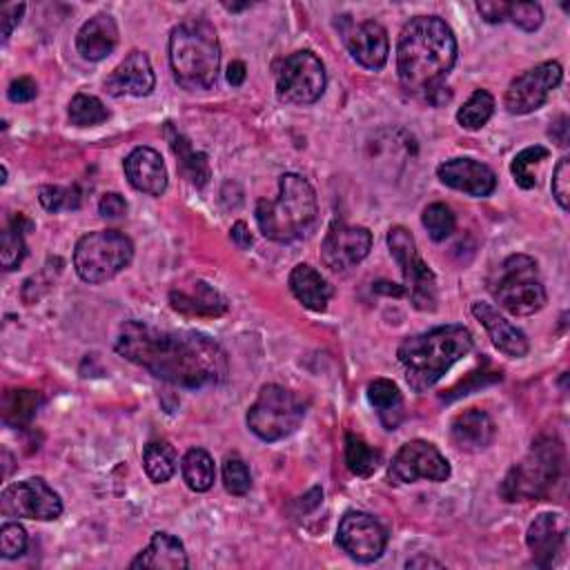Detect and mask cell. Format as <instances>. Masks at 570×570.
Here are the masks:
<instances>
[{
  "label": "cell",
  "mask_w": 570,
  "mask_h": 570,
  "mask_svg": "<svg viewBox=\"0 0 570 570\" xmlns=\"http://www.w3.org/2000/svg\"><path fill=\"white\" fill-rule=\"evenodd\" d=\"M246 76H248L246 63H243V61H232L230 68H228V83H230L232 87H239V85H243Z\"/></svg>",
  "instance_id": "obj_48"
},
{
  "label": "cell",
  "mask_w": 570,
  "mask_h": 570,
  "mask_svg": "<svg viewBox=\"0 0 570 570\" xmlns=\"http://www.w3.org/2000/svg\"><path fill=\"white\" fill-rule=\"evenodd\" d=\"M169 303L185 317H221L228 312V299L206 281L169 292Z\"/></svg>",
  "instance_id": "obj_23"
},
{
  "label": "cell",
  "mask_w": 570,
  "mask_h": 570,
  "mask_svg": "<svg viewBox=\"0 0 570 570\" xmlns=\"http://www.w3.org/2000/svg\"><path fill=\"white\" fill-rule=\"evenodd\" d=\"M367 402L388 431H397L402 426L406 417L404 395L391 379H374V382L367 386Z\"/></svg>",
  "instance_id": "obj_28"
},
{
  "label": "cell",
  "mask_w": 570,
  "mask_h": 570,
  "mask_svg": "<svg viewBox=\"0 0 570 570\" xmlns=\"http://www.w3.org/2000/svg\"><path fill=\"white\" fill-rule=\"evenodd\" d=\"M176 450L167 442H149L143 450V466L154 484H165L176 473Z\"/></svg>",
  "instance_id": "obj_32"
},
{
  "label": "cell",
  "mask_w": 570,
  "mask_h": 570,
  "mask_svg": "<svg viewBox=\"0 0 570 570\" xmlns=\"http://www.w3.org/2000/svg\"><path fill=\"white\" fill-rule=\"evenodd\" d=\"M319 217L314 187L299 174H283L279 178L277 199H261L257 204V224L266 239L277 243H292L312 232Z\"/></svg>",
  "instance_id": "obj_5"
},
{
  "label": "cell",
  "mask_w": 570,
  "mask_h": 570,
  "mask_svg": "<svg viewBox=\"0 0 570 570\" xmlns=\"http://www.w3.org/2000/svg\"><path fill=\"white\" fill-rule=\"evenodd\" d=\"M388 248L404 272V288L413 308L419 312L437 310V277L428 263L419 257L417 241L404 226H395L388 232Z\"/></svg>",
  "instance_id": "obj_10"
},
{
  "label": "cell",
  "mask_w": 570,
  "mask_h": 570,
  "mask_svg": "<svg viewBox=\"0 0 570 570\" xmlns=\"http://www.w3.org/2000/svg\"><path fill=\"white\" fill-rule=\"evenodd\" d=\"M224 484H226V490L237 495V497H243V495L250 493L252 475H250L248 466L239 457H228L226 459V464H224Z\"/></svg>",
  "instance_id": "obj_40"
},
{
  "label": "cell",
  "mask_w": 570,
  "mask_h": 570,
  "mask_svg": "<svg viewBox=\"0 0 570 570\" xmlns=\"http://www.w3.org/2000/svg\"><path fill=\"white\" fill-rule=\"evenodd\" d=\"M473 350V334L464 325H442L404 339L397 350L406 382L415 393H428L439 379Z\"/></svg>",
  "instance_id": "obj_3"
},
{
  "label": "cell",
  "mask_w": 570,
  "mask_h": 570,
  "mask_svg": "<svg viewBox=\"0 0 570 570\" xmlns=\"http://www.w3.org/2000/svg\"><path fill=\"white\" fill-rule=\"evenodd\" d=\"M250 8V3H243V6H232V3H226V10H230V12H241V10H248Z\"/></svg>",
  "instance_id": "obj_51"
},
{
  "label": "cell",
  "mask_w": 570,
  "mask_h": 570,
  "mask_svg": "<svg viewBox=\"0 0 570 570\" xmlns=\"http://www.w3.org/2000/svg\"><path fill=\"white\" fill-rule=\"evenodd\" d=\"M561 79H563V70L557 61H546L524 72L506 90V96H504L506 110L515 116L537 112L539 107H543L550 92L561 83Z\"/></svg>",
  "instance_id": "obj_15"
},
{
  "label": "cell",
  "mask_w": 570,
  "mask_h": 570,
  "mask_svg": "<svg viewBox=\"0 0 570 570\" xmlns=\"http://www.w3.org/2000/svg\"><path fill=\"white\" fill-rule=\"evenodd\" d=\"M25 12V6H6L0 10V28H3V43L10 41L14 28L21 23V17Z\"/></svg>",
  "instance_id": "obj_46"
},
{
  "label": "cell",
  "mask_w": 570,
  "mask_h": 570,
  "mask_svg": "<svg viewBox=\"0 0 570 570\" xmlns=\"http://www.w3.org/2000/svg\"><path fill=\"white\" fill-rule=\"evenodd\" d=\"M372 248V235L367 228L348 226L334 221L321 243V259L332 272H345L359 266Z\"/></svg>",
  "instance_id": "obj_16"
},
{
  "label": "cell",
  "mask_w": 570,
  "mask_h": 570,
  "mask_svg": "<svg viewBox=\"0 0 570 570\" xmlns=\"http://www.w3.org/2000/svg\"><path fill=\"white\" fill-rule=\"evenodd\" d=\"M169 65L180 87L197 92L210 90L219 79L221 45L213 23L189 19L169 34Z\"/></svg>",
  "instance_id": "obj_4"
},
{
  "label": "cell",
  "mask_w": 570,
  "mask_h": 570,
  "mask_svg": "<svg viewBox=\"0 0 570 570\" xmlns=\"http://www.w3.org/2000/svg\"><path fill=\"white\" fill-rule=\"evenodd\" d=\"M28 550V532L21 524H3L0 528V555L6 559H17Z\"/></svg>",
  "instance_id": "obj_42"
},
{
  "label": "cell",
  "mask_w": 570,
  "mask_h": 570,
  "mask_svg": "<svg viewBox=\"0 0 570 570\" xmlns=\"http://www.w3.org/2000/svg\"><path fill=\"white\" fill-rule=\"evenodd\" d=\"M118 45V28L110 14H96L76 34V50L85 61H103Z\"/></svg>",
  "instance_id": "obj_25"
},
{
  "label": "cell",
  "mask_w": 570,
  "mask_h": 570,
  "mask_svg": "<svg viewBox=\"0 0 570 570\" xmlns=\"http://www.w3.org/2000/svg\"><path fill=\"white\" fill-rule=\"evenodd\" d=\"M0 512L6 517L52 521L63 515V501L45 479L32 477L3 490V495H0Z\"/></svg>",
  "instance_id": "obj_12"
},
{
  "label": "cell",
  "mask_w": 570,
  "mask_h": 570,
  "mask_svg": "<svg viewBox=\"0 0 570 570\" xmlns=\"http://www.w3.org/2000/svg\"><path fill=\"white\" fill-rule=\"evenodd\" d=\"M495 114V99L490 92L486 90H477L466 103L464 107L457 112V121L464 129L477 132L481 129Z\"/></svg>",
  "instance_id": "obj_35"
},
{
  "label": "cell",
  "mask_w": 570,
  "mask_h": 570,
  "mask_svg": "<svg viewBox=\"0 0 570 570\" xmlns=\"http://www.w3.org/2000/svg\"><path fill=\"white\" fill-rule=\"evenodd\" d=\"M325 92V68L317 54L303 50L288 56L277 72V94L283 103L312 105Z\"/></svg>",
  "instance_id": "obj_11"
},
{
  "label": "cell",
  "mask_w": 570,
  "mask_h": 570,
  "mask_svg": "<svg viewBox=\"0 0 570 570\" xmlns=\"http://www.w3.org/2000/svg\"><path fill=\"white\" fill-rule=\"evenodd\" d=\"M116 352L176 388L199 391L228 379L226 350L195 330H165L127 321L118 332Z\"/></svg>",
  "instance_id": "obj_1"
},
{
  "label": "cell",
  "mask_w": 570,
  "mask_h": 570,
  "mask_svg": "<svg viewBox=\"0 0 570 570\" xmlns=\"http://www.w3.org/2000/svg\"><path fill=\"white\" fill-rule=\"evenodd\" d=\"M28 255V246L23 239V230L19 228H8L3 232V252H0V261H3V270H17Z\"/></svg>",
  "instance_id": "obj_41"
},
{
  "label": "cell",
  "mask_w": 570,
  "mask_h": 570,
  "mask_svg": "<svg viewBox=\"0 0 570 570\" xmlns=\"http://www.w3.org/2000/svg\"><path fill=\"white\" fill-rule=\"evenodd\" d=\"M305 417V404L281 386H263L257 402L248 411L250 431L272 444L290 437Z\"/></svg>",
  "instance_id": "obj_9"
},
{
  "label": "cell",
  "mask_w": 570,
  "mask_h": 570,
  "mask_svg": "<svg viewBox=\"0 0 570 570\" xmlns=\"http://www.w3.org/2000/svg\"><path fill=\"white\" fill-rule=\"evenodd\" d=\"M41 406L43 397L37 391H10L3 400V422L8 426L21 428L37 417Z\"/></svg>",
  "instance_id": "obj_33"
},
{
  "label": "cell",
  "mask_w": 570,
  "mask_h": 570,
  "mask_svg": "<svg viewBox=\"0 0 570 570\" xmlns=\"http://www.w3.org/2000/svg\"><path fill=\"white\" fill-rule=\"evenodd\" d=\"M99 213L103 219H121L127 213V201L121 195L110 193L99 201Z\"/></svg>",
  "instance_id": "obj_45"
},
{
  "label": "cell",
  "mask_w": 570,
  "mask_h": 570,
  "mask_svg": "<svg viewBox=\"0 0 570 570\" xmlns=\"http://www.w3.org/2000/svg\"><path fill=\"white\" fill-rule=\"evenodd\" d=\"M41 206L48 213L61 210H79L81 208V193L79 187H61V185H43L39 193Z\"/></svg>",
  "instance_id": "obj_39"
},
{
  "label": "cell",
  "mask_w": 570,
  "mask_h": 570,
  "mask_svg": "<svg viewBox=\"0 0 570 570\" xmlns=\"http://www.w3.org/2000/svg\"><path fill=\"white\" fill-rule=\"evenodd\" d=\"M477 12L486 23H506L510 21L524 32H535L543 23V10L537 3H504V0H484L477 3Z\"/></svg>",
  "instance_id": "obj_27"
},
{
  "label": "cell",
  "mask_w": 570,
  "mask_h": 570,
  "mask_svg": "<svg viewBox=\"0 0 570 570\" xmlns=\"http://www.w3.org/2000/svg\"><path fill=\"white\" fill-rule=\"evenodd\" d=\"M180 473H183L187 488L195 493H208L217 479L215 459L204 448L187 450V455L180 462Z\"/></svg>",
  "instance_id": "obj_31"
},
{
  "label": "cell",
  "mask_w": 570,
  "mask_h": 570,
  "mask_svg": "<svg viewBox=\"0 0 570 570\" xmlns=\"http://www.w3.org/2000/svg\"><path fill=\"white\" fill-rule=\"evenodd\" d=\"M550 136L557 141V145H561V147L568 145V118H566V116H561V118L552 125Z\"/></svg>",
  "instance_id": "obj_49"
},
{
  "label": "cell",
  "mask_w": 570,
  "mask_h": 570,
  "mask_svg": "<svg viewBox=\"0 0 570 570\" xmlns=\"http://www.w3.org/2000/svg\"><path fill=\"white\" fill-rule=\"evenodd\" d=\"M550 156V152L541 145H535V147H526L521 149L512 165H510V172L515 176V183L521 187V189H532L537 185V176L532 172V167H537L541 160H546Z\"/></svg>",
  "instance_id": "obj_37"
},
{
  "label": "cell",
  "mask_w": 570,
  "mask_h": 570,
  "mask_svg": "<svg viewBox=\"0 0 570 570\" xmlns=\"http://www.w3.org/2000/svg\"><path fill=\"white\" fill-rule=\"evenodd\" d=\"M290 290L297 301L312 312H323L332 299L330 283L308 263H301L290 272Z\"/></svg>",
  "instance_id": "obj_29"
},
{
  "label": "cell",
  "mask_w": 570,
  "mask_h": 570,
  "mask_svg": "<svg viewBox=\"0 0 570 570\" xmlns=\"http://www.w3.org/2000/svg\"><path fill=\"white\" fill-rule=\"evenodd\" d=\"M493 299L515 317L539 312L548 297L539 277V266L528 255H510L488 279Z\"/></svg>",
  "instance_id": "obj_7"
},
{
  "label": "cell",
  "mask_w": 570,
  "mask_h": 570,
  "mask_svg": "<svg viewBox=\"0 0 570 570\" xmlns=\"http://www.w3.org/2000/svg\"><path fill=\"white\" fill-rule=\"evenodd\" d=\"M566 517L557 512H541L528 528L526 543L532 552V559L541 568H550L552 561L563 550L566 541Z\"/></svg>",
  "instance_id": "obj_20"
},
{
  "label": "cell",
  "mask_w": 570,
  "mask_h": 570,
  "mask_svg": "<svg viewBox=\"0 0 570 570\" xmlns=\"http://www.w3.org/2000/svg\"><path fill=\"white\" fill-rule=\"evenodd\" d=\"M156 85L152 65L147 54L134 50L125 56V61L110 74L105 81V90L112 96H149Z\"/></svg>",
  "instance_id": "obj_19"
},
{
  "label": "cell",
  "mask_w": 570,
  "mask_h": 570,
  "mask_svg": "<svg viewBox=\"0 0 570 570\" xmlns=\"http://www.w3.org/2000/svg\"><path fill=\"white\" fill-rule=\"evenodd\" d=\"M134 259L132 241L118 230L85 235L74 250L76 274L85 283H105L123 272Z\"/></svg>",
  "instance_id": "obj_8"
},
{
  "label": "cell",
  "mask_w": 570,
  "mask_h": 570,
  "mask_svg": "<svg viewBox=\"0 0 570 570\" xmlns=\"http://www.w3.org/2000/svg\"><path fill=\"white\" fill-rule=\"evenodd\" d=\"M125 176L132 187L149 197H160L167 189V167L152 147H136L125 158Z\"/></svg>",
  "instance_id": "obj_21"
},
{
  "label": "cell",
  "mask_w": 570,
  "mask_h": 570,
  "mask_svg": "<svg viewBox=\"0 0 570 570\" xmlns=\"http://www.w3.org/2000/svg\"><path fill=\"white\" fill-rule=\"evenodd\" d=\"M232 241H235L237 248H241V250H248V248L252 246V235H250V230H248V226H246L243 221H237V224L232 226Z\"/></svg>",
  "instance_id": "obj_47"
},
{
  "label": "cell",
  "mask_w": 570,
  "mask_h": 570,
  "mask_svg": "<svg viewBox=\"0 0 570 570\" xmlns=\"http://www.w3.org/2000/svg\"><path fill=\"white\" fill-rule=\"evenodd\" d=\"M473 314L486 328L493 345L499 352H504L510 359H521L528 354L530 345H528L526 334L519 328H515L506 317H501L497 312V308H493L490 303L477 301V303H473Z\"/></svg>",
  "instance_id": "obj_22"
},
{
  "label": "cell",
  "mask_w": 570,
  "mask_h": 570,
  "mask_svg": "<svg viewBox=\"0 0 570 570\" xmlns=\"http://www.w3.org/2000/svg\"><path fill=\"white\" fill-rule=\"evenodd\" d=\"M457 63V39L439 17H415L397 43V74L408 92L433 94Z\"/></svg>",
  "instance_id": "obj_2"
},
{
  "label": "cell",
  "mask_w": 570,
  "mask_h": 570,
  "mask_svg": "<svg viewBox=\"0 0 570 570\" xmlns=\"http://www.w3.org/2000/svg\"><path fill=\"white\" fill-rule=\"evenodd\" d=\"M448 477H450L448 459L437 450V446L424 439H413L404 444L388 468V479L393 484H415L417 479H428L439 484V481H446Z\"/></svg>",
  "instance_id": "obj_13"
},
{
  "label": "cell",
  "mask_w": 570,
  "mask_h": 570,
  "mask_svg": "<svg viewBox=\"0 0 570 570\" xmlns=\"http://www.w3.org/2000/svg\"><path fill=\"white\" fill-rule=\"evenodd\" d=\"M169 145H172V152L176 154V163H178V169L183 172V176L197 185V187H206L208 180H210V160H208V154L206 152H197L193 147V143H189L183 134L174 132L169 136Z\"/></svg>",
  "instance_id": "obj_30"
},
{
  "label": "cell",
  "mask_w": 570,
  "mask_h": 570,
  "mask_svg": "<svg viewBox=\"0 0 570 570\" xmlns=\"http://www.w3.org/2000/svg\"><path fill=\"white\" fill-rule=\"evenodd\" d=\"M406 566H408V568H444L439 561H435V559H428V557H417V559H411Z\"/></svg>",
  "instance_id": "obj_50"
},
{
  "label": "cell",
  "mask_w": 570,
  "mask_h": 570,
  "mask_svg": "<svg viewBox=\"0 0 570 570\" xmlns=\"http://www.w3.org/2000/svg\"><path fill=\"white\" fill-rule=\"evenodd\" d=\"M189 566L187 552L169 532H154L152 541L138 557L129 563V568H149V570H185Z\"/></svg>",
  "instance_id": "obj_26"
},
{
  "label": "cell",
  "mask_w": 570,
  "mask_h": 570,
  "mask_svg": "<svg viewBox=\"0 0 570 570\" xmlns=\"http://www.w3.org/2000/svg\"><path fill=\"white\" fill-rule=\"evenodd\" d=\"M345 464L352 475L356 477H370L382 464V453L367 446L361 437L356 435H345Z\"/></svg>",
  "instance_id": "obj_34"
},
{
  "label": "cell",
  "mask_w": 570,
  "mask_h": 570,
  "mask_svg": "<svg viewBox=\"0 0 570 570\" xmlns=\"http://www.w3.org/2000/svg\"><path fill=\"white\" fill-rule=\"evenodd\" d=\"M341 34L348 52L359 65L376 72L388 63V54H391L388 32L376 21H363V23L348 21V25L341 28Z\"/></svg>",
  "instance_id": "obj_17"
},
{
  "label": "cell",
  "mask_w": 570,
  "mask_h": 570,
  "mask_svg": "<svg viewBox=\"0 0 570 570\" xmlns=\"http://www.w3.org/2000/svg\"><path fill=\"white\" fill-rule=\"evenodd\" d=\"M336 543L348 552L352 559L361 563H372L384 555L388 546V532L382 521L374 519L367 512L350 510L339 521Z\"/></svg>",
  "instance_id": "obj_14"
},
{
  "label": "cell",
  "mask_w": 570,
  "mask_h": 570,
  "mask_svg": "<svg viewBox=\"0 0 570 570\" xmlns=\"http://www.w3.org/2000/svg\"><path fill=\"white\" fill-rule=\"evenodd\" d=\"M110 118L107 107L90 94H76L70 103V121L76 127H94Z\"/></svg>",
  "instance_id": "obj_36"
},
{
  "label": "cell",
  "mask_w": 570,
  "mask_h": 570,
  "mask_svg": "<svg viewBox=\"0 0 570 570\" xmlns=\"http://www.w3.org/2000/svg\"><path fill=\"white\" fill-rule=\"evenodd\" d=\"M563 468V448L552 437H539L530 453L515 464L499 493L506 501H537L543 499L557 484Z\"/></svg>",
  "instance_id": "obj_6"
},
{
  "label": "cell",
  "mask_w": 570,
  "mask_h": 570,
  "mask_svg": "<svg viewBox=\"0 0 570 570\" xmlns=\"http://www.w3.org/2000/svg\"><path fill=\"white\" fill-rule=\"evenodd\" d=\"M453 444L464 450V453H481L486 450L495 437H497V426L490 419L488 413L479 408L464 411L462 415L455 417L453 428H450Z\"/></svg>",
  "instance_id": "obj_24"
},
{
  "label": "cell",
  "mask_w": 570,
  "mask_h": 570,
  "mask_svg": "<svg viewBox=\"0 0 570 570\" xmlns=\"http://www.w3.org/2000/svg\"><path fill=\"white\" fill-rule=\"evenodd\" d=\"M8 96H10L12 103H30L39 96V85L30 76L17 79V81H12V85L8 90Z\"/></svg>",
  "instance_id": "obj_44"
},
{
  "label": "cell",
  "mask_w": 570,
  "mask_h": 570,
  "mask_svg": "<svg viewBox=\"0 0 570 570\" xmlns=\"http://www.w3.org/2000/svg\"><path fill=\"white\" fill-rule=\"evenodd\" d=\"M552 197L559 204V208L566 213L570 206V158H559L555 172H552Z\"/></svg>",
  "instance_id": "obj_43"
},
{
  "label": "cell",
  "mask_w": 570,
  "mask_h": 570,
  "mask_svg": "<svg viewBox=\"0 0 570 570\" xmlns=\"http://www.w3.org/2000/svg\"><path fill=\"white\" fill-rule=\"evenodd\" d=\"M437 176L444 185L475 199L490 197L497 187L495 172L475 158H450L437 167Z\"/></svg>",
  "instance_id": "obj_18"
},
{
  "label": "cell",
  "mask_w": 570,
  "mask_h": 570,
  "mask_svg": "<svg viewBox=\"0 0 570 570\" xmlns=\"http://www.w3.org/2000/svg\"><path fill=\"white\" fill-rule=\"evenodd\" d=\"M422 224L424 228L428 230L431 239L433 241H446L455 228H457V219L453 215V210L446 206V204H433L424 210V217H422Z\"/></svg>",
  "instance_id": "obj_38"
}]
</instances>
